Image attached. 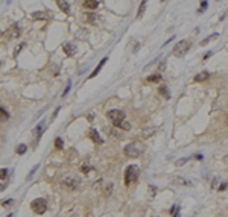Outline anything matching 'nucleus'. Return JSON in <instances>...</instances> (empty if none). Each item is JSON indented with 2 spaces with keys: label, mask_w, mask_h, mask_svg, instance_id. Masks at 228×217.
Instances as JSON below:
<instances>
[{
  "label": "nucleus",
  "mask_w": 228,
  "mask_h": 217,
  "mask_svg": "<svg viewBox=\"0 0 228 217\" xmlns=\"http://www.w3.org/2000/svg\"><path fill=\"white\" fill-rule=\"evenodd\" d=\"M107 117L113 121V123H117V121L125 120V111L122 109H111L107 113Z\"/></svg>",
  "instance_id": "5"
},
{
  "label": "nucleus",
  "mask_w": 228,
  "mask_h": 217,
  "mask_svg": "<svg viewBox=\"0 0 228 217\" xmlns=\"http://www.w3.org/2000/svg\"><path fill=\"white\" fill-rule=\"evenodd\" d=\"M26 150H28L26 144H18V147H17V153H18V155H24Z\"/></svg>",
  "instance_id": "26"
},
{
  "label": "nucleus",
  "mask_w": 228,
  "mask_h": 217,
  "mask_svg": "<svg viewBox=\"0 0 228 217\" xmlns=\"http://www.w3.org/2000/svg\"><path fill=\"white\" fill-rule=\"evenodd\" d=\"M190 46H192V44H190V41H189V40H181L179 43H177V46L173 47V55H175V56H178V58L184 56V55L189 52Z\"/></svg>",
  "instance_id": "3"
},
{
  "label": "nucleus",
  "mask_w": 228,
  "mask_h": 217,
  "mask_svg": "<svg viewBox=\"0 0 228 217\" xmlns=\"http://www.w3.org/2000/svg\"><path fill=\"white\" fill-rule=\"evenodd\" d=\"M173 181H175V184H179V185H192L189 181H185V179H183V178H175Z\"/></svg>",
  "instance_id": "25"
},
{
  "label": "nucleus",
  "mask_w": 228,
  "mask_h": 217,
  "mask_svg": "<svg viewBox=\"0 0 228 217\" xmlns=\"http://www.w3.org/2000/svg\"><path fill=\"white\" fill-rule=\"evenodd\" d=\"M210 56H211V52H208V53H205V55H204V58H202V59L205 61V59H208Z\"/></svg>",
  "instance_id": "38"
},
{
  "label": "nucleus",
  "mask_w": 228,
  "mask_h": 217,
  "mask_svg": "<svg viewBox=\"0 0 228 217\" xmlns=\"http://www.w3.org/2000/svg\"><path fill=\"white\" fill-rule=\"evenodd\" d=\"M195 158H196V160H198V161H202V160H204V156H202V155H196Z\"/></svg>",
  "instance_id": "39"
},
{
  "label": "nucleus",
  "mask_w": 228,
  "mask_h": 217,
  "mask_svg": "<svg viewBox=\"0 0 228 217\" xmlns=\"http://www.w3.org/2000/svg\"><path fill=\"white\" fill-rule=\"evenodd\" d=\"M90 138H91L96 144H102L104 143V140H102V137L99 135V132L97 131H94V129H91L90 131Z\"/></svg>",
  "instance_id": "10"
},
{
  "label": "nucleus",
  "mask_w": 228,
  "mask_h": 217,
  "mask_svg": "<svg viewBox=\"0 0 228 217\" xmlns=\"http://www.w3.org/2000/svg\"><path fill=\"white\" fill-rule=\"evenodd\" d=\"M43 128H44V121H40L38 126L35 128V134H37V140L41 138V134H43Z\"/></svg>",
  "instance_id": "22"
},
{
  "label": "nucleus",
  "mask_w": 228,
  "mask_h": 217,
  "mask_svg": "<svg viewBox=\"0 0 228 217\" xmlns=\"http://www.w3.org/2000/svg\"><path fill=\"white\" fill-rule=\"evenodd\" d=\"M12 202H14L12 199H6V200H3V202H2V205L3 206H9V205H12Z\"/></svg>",
  "instance_id": "31"
},
{
  "label": "nucleus",
  "mask_w": 228,
  "mask_h": 217,
  "mask_svg": "<svg viewBox=\"0 0 228 217\" xmlns=\"http://www.w3.org/2000/svg\"><path fill=\"white\" fill-rule=\"evenodd\" d=\"M90 170H91V167H88V166H82V167H81V172H82V173H85V175H87Z\"/></svg>",
  "instance_id": "32"
},
{
  "label": "nucleus",
  "mask_w": 228,
  "mask_h": 217,
  "mask_svg": "<svg viewBox=\"0 0 228 217\" xmlns=\"http://www.w3.org/2000/svg\"><path fill=\"white\" fill-rule=\"evenodd\" d=\"M22 49H23V44H20V46H17V47H15V52H14V56H17V55H18V52H20V50H22Z\"/></svg>",
  "instance_id": "35"
},
{
  "label": "nucleus",
  "mask_w": 228,
  "mask_h": 217,
  "mask_svg": "<svg viewBox=\"0 0 228 217\" xmlns=\"http://www.w3.org/2000/svg\"><path fill=\"white\" fill-rule=\"evenodd\" d=\"M111 191H113V185H111V184H108V188H105V191H104V193H105V196L108 197V196L111 194Z\"/></svg>",
  "instance_id": "30"
},
{
  "label": "nucleus",
  "mask_w": 228,
  "mask_h": 217,
  "mask_svg": "<svg viewBox=\"0 0 228 217\" xmlns=\"http://www.w3.org/2000/svg\"><path fill=\"white\" fill-rule=\"evenodd\" d=\"M145 149H146V146L143 144L141 141H132V143H129V144L125 146L123 153L128 158H139L141 153L145 152Z\"/></svg>",
  "instance_id": "1"
},
{
  "label": "nucleus",
  "mask_w": 228,
  "mask_h": 217,
  "mask_svg": "<svg viewBox=\"0 0 228 217\" xmlns=\"http://www.w3.org/2000/svg\"><path fill=\"white\" fill-rule=\"evenodd\" d=\"M217 36H219V34H211V35H208L205 40H202V41H199V46H205V44H208L210 41H213V40H216Z\"/></svg>",
  "instance_id": "19"
},
{
  "label": "nucleus",
  "mask_w": 228,
  "mask_h": 217,
  "mask_svg": "<svg viewBox=\"0 0 228 217\" xmlns=\"http://www.w3.org/2000/svg\"><path fill=\"white\" fill-rule=\"evenodd\" d=\"M55 147H56V149H62V147H64V146H62V138L56 137V138H55Z\"/></svg>",
  "instance_id": "27"
},
{
  "label": "nucleus",
  "mask_w": 228,
  "mask_h": 217,
  "mask_svg": "<svg viewBox=\"0 0 228 217\" xmlns=\"http://www.w3.org/2000/svg\"><path fill=\"white\" fill-rule=\"evenodd\" d=\"M8 119H9V113L0 106V121H6Z\"/></svg>",
  "instance_id": "23"
},
{
  "label": "nucleus",
  "mask_w": 228,
  "mask_h": 217,
  "mask_svg": "<svg viewBox=\"0 0 228 217\" xmlns=\"http://www.w3.org/2000/svg\"><path fill=\"white\" fill-rule=\"evenodd\" d=\"M64 52H66V53H67L68 56H73V55H75V52H76L75 44H70V43L64 44Z\"/></svg>",
  "instance_id": "15"
},
{
  "label": "nucleus",
  "mask_w": 228,
  "mask_h": 217,
  "mask_svg": "<svg viewBox=\"0 0 228 217\" xmlns=\"http://www.w3.org/2000/svg\"><path fill=\"white\" fill-rule=\"evenodd\" d=\"M20 34H22V29L18 28V24H12V28L8 30V36H9V38H18Z\"/></svg>",
  "instance_id": "7"
},
{
  "label": "nucleus",
  "mask_w": 228,
  "mask_h": 217,
  "mask_svg": "<svg viewBox=\"0 0 228 217\" xmlns=\"http://www.w3.org/2000/svg\"><path fill=\"white\" fill-rule=\"evenodd\" d=\"M85 20L90 24H94V23H96V20H97V15L94 14V12H87L85 14Z\"/></svg>",
  "instance_id": "20"
},
{
  "label": "nucleus",
  "mask_w": 228,
  "mask_h": 217,
  "mask_svg": "<svg viewBox=\"0 0 228 217\" xmlns=\"http://www.w3.org/2000/svg\"><path fill=\"white\" fill-rule=\"evenodd\" d=\"M208 76H210L208 71H201V73H198V75L193 78V81H195V82H204V81H207V79H208Z\"/></svg>",
  "instance_id": "12"
},
{
  "label": "nucleus",
  "mask_w": 228,
  "mask_h": 217,
  "mask_svg": "<svg viewBox=\"0 0 228 217\" xmlns=\"http://www.w3.org/2000/svg\"><path fill=\"white\" fill-rule=\"evenodd\" d=\"M2 34H3V32H2V30H0V36H2Z\"/></svg>",
  "instance_id": "41"
},
{
  "label": "nucleus",
  "mask_w": 228,
  "mask_h": 217,
  "mask_svg": "<svg viewBox=\"0 0 228 217\" xmlns=\"http://www.w3.org/2000/svg\"><path fill=\"white\" fill-rule=\"evenodd\" d=\"M163 2H166V0H163Z\"/></svg>",
  "instance_id": "42"
},
{
  "label": "nucleus",
  "mask_w": 228,
  "mask_h": 217,
  "mask_svg": "<svg viewBox=\"0 0 228 217\" xmlns=\"http://www.w3.org/2000/svg\"><path fill=\"white\" fill-rule=\"evenodd\" d=\"M110 132H111L114 137H119V138H120V132H117V129H110Z\"/></svg>",
  "instance_id": "36"
},
{
  "label": "nucleus",
  "mask_w": 228,
  "mask_h": 217,
  "mask_svg": "<svg viewBox=\"0 0 228 217\" xmlns=\"http://www.w3.org/2000/svg\"><path fill=\"white\" fill-rule=\"evenodd\" d=\"M30 208L35 214H44L46 210H47V202L46 199L43 197H38V199H34L32 202H30Z\"/></svg>",
  "instance_id": "4"
},
{
  "label": "nucleus",
  "mask_w": 228,
  "mask_h": 217,
  "mask_svg": "<svg viewBox=\"0 0 228 217\" xmlns=\"http://www.w3.org/2000/svg\"><path fill=\"white\" fill-rule=\"evenodd\" d=\"M38 167H40V164H35V166H34L32 168H30V172H29V175H28V176H26V181H30V179H32V176H34V175H35V172L38 170Z\"/></svg>",
  "instance_id": "24"
},
{
  "label": "nucleus",
  "mask_w": 228,
  "mask_h": 217,
  "mask_svg": "<svg viewBox=\"0 0 228 217\" xmlns=\"http://www.w3.org/2000/svg\"><path fill=\"white\" fill-rule=\"evenodd\" d=\"M107 61H108V58H102V59H100V62H99V64H97V67L94 68V71H93V73H91V75H90L88 78L91 79V78H94V76H96L97 73H99L100 70H102V67H104V64H105V62H107Z\"/></svg>",
  "instance_id": "13"
},
{
  "label": "nucleus",
  "mask_w": 228,
  "mask_h": 217,
  "mask_svg": "<svg viewBox=\"0 0 228 217\" xmlns=\"http://www.w3.org/2000/svg\"><path fill=\"white\" fill-rule=\"evenodd\" d=\"M161 81V75L160 73H155V75H149L146 78V82H149V84H152V82H160Z\"/></svg>",
  "instance_id": "18"
},
{
  "label": "nucleus",
  "mask_w": 228,
  "mask_h": 217,
  "mask_svg": "<svg viewBox=\"0 0 228 217\" xmlns=\"http://www.w3.org/2000/svg\"><path fill=\"white\" fill-rule=\"evenodd\" d=\"M56 5L64 14H70V5L67 0H56Z\"/></svg>",
  "instance_id": "8"
},
{
  "label": "nucleus",
  "mask_w": 228,
  "mask_h": 217,
  "mask_svg": "<svg viewBox=\"0 0 228 217\" xmlns=\"http://www.w3.org/2000/svg\"><path fill=\"white\" fill-rule=\"evenodd\" d=\"M190 160V156H187V158H183V160H178V161H175V166H184L185 162H187Z\"/></svg>",
  "instance_id": "28"
},
{
  "label": "nucleus",
  "mask_w": 228,
  "mask_h": 217,
  "mask_svg": "<svg viewBox=\"0 0 228 217\" xmlns=\"http://www.w3.org/2000/svg\"><path fill=\"white\" fill-rule=\"evenodd\" d=\"M8 176V168H0V179H5Z\"/></svg>",
  "instance_id": "29"
},
{
  "label": "nucleus",
  "mask_w": 228,
  "mask_h": 217,
  "mask_svg": "<svg viewBox=\"0 0 228 217\" xmlns=\"http://www.w3.org/2000/svg\"><path fill=\"white\" fill-rule=\"evenodd\" d=\"M62 184H64L67 188H70V190H75V188L79 187V181H78L76 178H73V176L64 178V179H62Z\"/></svg>",
  "instance_id": "6"
},
{
  "label": "nucleus",
  "mask_w": 228,
  "mask_h": 217,
  "mask_svg": "<svg viewBox=\"0 0 228 217\" xmlns=\"http://www.w3.org/2000/svg\"><path fill=\"white\" fill-rule=\"evenodd\" d=\"M172 217H179V210L177 211V213H173V214H172Z\"/></svg>",
  "instance_id": "40"
},
{
  "label": "nucleus",
  "mask_w": 228,
  "mask_h": 217,
  "mask_svg": "<svg viewBox=\"0 0 228 217\" xmlns=\"http://www.w3.org/2000/svg\"><path fill=\"white\" fill-rule=\"evenodd\" d=\"M73 217H76V216H73Z\"/></svg>",
  "instance_id": "43"
},
{
  "label": "nucleus",
  "mask_w": 228,
  "mask_h": 217,
  "mask_svg": "<svg viewBox=\"0 0 228 217\" xmlns=\"http://www.w3.org/2000/svg\"><path fill=\"white\" fill-rule=\"evenodd\" d=\"M227 187H228V182H222V184L219 185V191H224Z\"/></svg>",
  "instance_id": "34"
},
{
  "label": "nucleus",
  "mask_w": 228,
  "mask_h": 217,
  "mask_svg": "<svg viewBox=\"0 0 228 217\" xmlns=\"http://www.w3.org/2000/svg\"><path fill=\"white\" fill-rule=\"evenodd\" d=\"M158 93H160L164 99H170V93H169V90H167L166 85H160V88H158Z\"/></svg>",
  "instance_id": "17"
},
{
  "label": "nucleus",
  "mask_w": 228,
  "mask_h": 217,
  "mask_svg": "<svg viewBox=\"0 0 228 217\" xmlns=\"http://www.w3.org/2000/svg\"><path fill=\"white\" fill-rule=\"evenodd\" d=\"M146 5H147V0H143V2L140 3L139 11H137V18H141L143 17V14H145V11H146Z\"/></svg>",
  "instance_id": "16"
},
{
  "label": "nucleus",
  "mask_w": 228,
  "mask_h": 217,
  "mask_svg": "<svg viewBox=\"0 0 228 217\" xmlns=\"http://www.w3.org/2000/svg\"><path fill=\"white\" fill-rule=\"evenodd\" d=\"M114 126H116V128H119V129H123V131H129L131 129V123H129V121H126V120L117 121V123H114Z\"/></svg>",
  "instance_id": "14"
},
{
  "label": "nucleus",
  "mask_w": 228,
  "mask_h": 217,
  "mask_svg": "<svg viewBox=\"0 0 228 217\" xmlns=\"http://www.w3.org/2000/svg\"><path fill=\"white\" fill-rule=\"evenodd\" d=\"M82 5L87 9H96L99 6V2L97 0H82Z\"/></svg>",
  "instance_id": "11"
},
{
  "label": "nucleus",
  "mask_w": 228,
  "mask_h": 217,
  "mask_svg": "<svg viewBox=\"0 0 228 217\" xmlns=\"http://www.w3.org/2000/svg\"><path fill=\"white\" fill-rule=\"evenodd\" d=\"M207 8V2L205 0H202V2H201V9H199V12H202V9H205Z\"/></svg>",
  "instance_id": "37"
},
{
  "label": "nucleus",
  "mask_w": 228,
  "mask_h": 217,
  "mask_svg": "<svg viewBox=\"0 0 228 217\" xmlns=\"http://www.w3.org/2000/svg\"><path fill=\"white\" fill-rule=\"evenodd\" d=\"M49 15H47V12H43V11H38V12H34L32 14V18L34 20H46Z\"/></svg>",
  "instance_id": "21"
},
{
  "label": "nucleus",
  "mask_w": 228,
  "mask_h": 217,
  "mask_svg": "<svg viewBox=\"0 0 228 217\" xmlns=\"http://www.w3.org/2000/svg\"><path fill=\"white\" fill-rule=\"evenodd\" d=\"M155 132H157V128H154V126H147V128H143L141 137H143V138H151Z\"/></svg>",
  "instance_id": "9"
},
{
  "label": "nucleus",
  "mask_w": 228,
  "mask_h": 217,
  "mask_svg": "<svg viewBox=\"0 0 228 217\" xmlns=\"http://www.w3.org/2000/svg\"><path fill=\"white\" fill-rule=\"evenodd\" d=\"M70 88H72V82H68L67 84V87H66V90H64V93H62V96H66V94L70 91Z\"/></svg>",
  "instance_id": "33"
},
{
  "label": "nucleus",
  "mask_w": 228,
  "mask_h": 217,
  "mask_svg": "<svg viewBox=\"0 0 228 217\" xmlns=\"http://www.w3.org/2000/svg\"><path fill=\"white\" fill-rule=\"evenodd\" d=\"M139 175H140L139 166H128L126 167V170H125V185L126 187H129L131 184L137 182Z\"/></svg>",
  "instance_id": "2"
}]
</instances>
